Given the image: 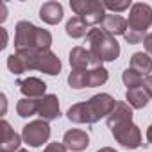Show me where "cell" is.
<instances>
[{"instance_id": "obj_1", "label": "cell", "mask_w": 152, "mask_h": 152, "mask_svg": "<svg viewBox=\"0 0 152 152\" xmlns=\"http://www.w3.org/2000/svg\"><path fill=\"white\" fill-rule=\"evenodd\" d=\"M107 127L113 138L125 148H140L141 147V131L136 124H132V107L127 102H116L115 109L107 116Z\"/></svg>"}, {"instance_id": "obj_2", "label": "cell", "mask_w": 152, "mask_h": 152, "mask_svg": "<svg viewBox=\"0 0 152 152\" xmlns=\"http://www.w3.org/2000/svg\"><path fill=\"white\" fill-rule=\"evenodd\" d=\"M52 45V34L47 29H39L31 22H18L15 31V48L20 50H50Z\"/></svg>"}, {"instance_id": "obj_3", "label": "cell", "mask_w": 152, "mask_h": 152, "mask_svg": "<svg viewBox=\"0 0 152 152\" xmlns=\"http://www.w3.org/2000/svg\"><path fill=\"white\" fill-rule=\"evenodd\" d=\"M86 43L90 45L91 54H95L102 61H116L120 56V45H118L116 38L109 36L100 27L90 29V32L86 36Z\"/></svg>"}, {"instance_id": "obj_4", "label": "cell", "mask_w": 152, "mask_h": 152, "mask_svg": "<svg viewBox=\"0 0 152 152\" xmlns=\"http://www.w3.org/2000/svg\"><path fill=\"white\" fill-rule=\"evenodd\" d=\"M70 7L75 11V15H79V18L88 27L102 23L104 16L107 15L106 7H104V4L100 0H72Z\"/></svg>"}, {"instance_id": "obj_5", "label": "cell", "mask_w": 152, "mask_h": 152, "mask_svg": "<svg viewBox=\"0 0 152 152\" xmlns=\"http://www.w3.org/2000/svg\"><path fill=\"white\" fill-rule=\"evenodd\" d=\"M48 138H50V125L45 120L29 122L22 129V140L29 147H41L43 143L48 141Z\"/></svg>"}, {"instance_id": "obj_6", "label": "cell", "mask_w": 152, "mask_h": 152, "mask_svg": "<svg viewBox=\"0 0 152 152\" xmlns=\"http://www.w3.org/2000/svg\"><path fill=\"white\" fill-rule=\"evenodd\" d=\"M102 59H99L95 54H91L90 48L84 47H73L70 50V66L72 70H91V68H100Z\"/></svg>"}, {"instance_id": "obj_7", "label": "cell", "mask_w": 152, "mask_h": 152, "mask_svg": "<svg viewBox=\"0 0 152 152\" xmlns=\"http://www.w3.org/2000/svg\"><path fill=\"white\" fill-rule=\"evenodd\" d=\"M127 22H129V29L138 32H147V29L152 25V7L143 2L132 4Z\"/></svg>"}, {"instance_id": "obj_8", "label": "cell", "mask_w": 152, "mask_h": 152, "mask_svg": "<svg viewBox=\"0 0 152 152\" xmlns=\"http://www.w3.org/2000/svg\"><path fill=\"white\" fill-rule=\"evenodd\" d=\"M38 50H20L15 52L7 57V68L13 75H22L23 72L34 70V61H36Z\"/></svg>"}, {"instance_id": "obj_9", "label": "cell", "mask_w": 152, "mask_h": 152, "mask_svg": "<svg viewBox=\"0 0 152 152\" xmlns=\"http://www.w3.org/2000/svg\"><path fill=\"white\" fill-rule=\"evenodd\" d=\"M91 115L95 116V120L99 122L100 118H107L111 115V111L115 109L116 102L115 99L109 95V93H99V95H93L90 100H86Z\"/></svg>"}, {"instance_id": "obj_10", "label": "cell", "mask_w": 152, "mask_h": 152, "mask_svg": "<svg viewBox=\"0 0 152 152\" xmlns=\"http://www.w3.org/2000/svg\"><path fill=\"white\" fill-rule=\"evenodd\" d=\"M22 145V136L15 132L7 120L0 122V152H18Z\"/></svg>"}, {"instance_id": "obj_11", "label": "cell", "mask_w": 152, "mask_h": 152, "mask_svg": "<svg viewBox=\"0 0 152 152\" xmlns=\"http://www.w3.org/2000/svg\"><path fill=\"white\" fill-rule=\"evenodd\" d=\"M34 70H39L47 75H59L61 72V61L59 57L50 52V50H43L36 54V61H34Z\"/></svg>"}, {"instance_id": "obj_12", "label": "cell", "mask_w": 152, "mask_h": 152, "mask_svg": "<svg viewBox=\"0 0 152 152\" xmlns=\"http://www.w3.org/2000/svg\"><path fill=\"white\" fill-rule=\"evenodd\" d=\"M63 143L72 152H83L90 145V134L83 129H70L63 136Z\"/></svg>"}, {"instance_id": "obj_13", "label": "cell", "mask_w": 152, "mask_h": 152, "mask_svg": "<svg viewBox=\"0 0 152 152\" xmlns=\"http://www.w3.org/2000/svg\"><path fill=\"white\" fill-rule=\"evenodd\" d=\"M100 29H102L104 32H107L109 36L116 38V36H124V34L127 32L129 22H127L122 15L111 13V15H106V16H104V20H102V23H100Z\"/></svg>"}, {"instance_id": "obj_14", "label": "cell", "mask_w": 152, "mask_h": 152, "mask_svg": "<svg viewBox=\"0 0 152 152\" xmlns=\"http://www.w3.org/2000/svg\"><path fill=\"white\" fill-rule=\"evenodd\" d=\"M16 86L20 88V91L27 99H43L45 97V91H47V84L41 79H38V77L20 79L16 83Z\"/></svg>"}, {"instance_id": "obj_15", "label": "cell", "mask_w": 152, "mask_h": 152, "mask_svg": "<svg viewBox=\"0 0 152 152\" xmlns=\"http://www.w3.org/2000/svg\"><path fill=\"white\" fill-rule=\"evenodd\" d=\"M39 120L52 122L61 116V107H59V99L56 95H45L39 99V109H38Z\"/></svg>"}, {"instance_id": "obj_16", "label": "cell", "mask_w": 152, "mask_h": 152, "mask_svg": "<svg viewBox=\"0 0 152 152\" xmlns=\"http://www.w3.org/2000/svg\"><path fill=\"white\" fill-rule=\"evenodd\" d=\"M66 116H68V120L73 122V124H86V125L97 124V120H95V116L91 115V111H90V107H88L86 102L73 104V106L66 111Z\"/></svg>"}, {"instance_id": "obj_17", "label": "cell", "mask_w": 152, "mask_h": 152, "mask_svg": "<svg viewBox=\"0 0 152 152\" xmlns=\"http://www.w3.org/2000/svg\"><path fill=\"white\" fill-rule=\"evenodd\" d=\"M39 18L48 25H57L63 20V6L59 2H45L39 7Z\"/></svg>"}, {"instance_id": "obj_18", "label": "cell", "mask_w": 152, "mask_h": 152, "mask_svg": "<svg viewBox=\"0 0 152 152\" xmlns=\"http://www.w3.org/2000/svg\"><path fill=\"white\" fill-rule=\"evenodd\" d=\"M131 70H134L136 73H140L141 77H147L152 72V57L147 52H134L131 57Z\"/></svg>"}, {"instance_id": "obj_19", "label": "cell", "mask_w": 152, "mask_h": 152, "mask_svg": "<svg viewBox=\"0 0 152 152\" xmlns=\"http://www.w3.org/2000/svg\"><path fill=\"white\" fill-rule=\"evenodd\" d=\"M148 93L140 86V88H132V90H127V93H125V100H127V104L132 107V109H143L145 106H147V102H148Z\"/></svg>"}, {"instance_id": "obj_20", "label": "cell", "mask_w": 152, "mask_h": 152, "mask_svg": "<svg viewBox=\"0 0 152 152\" xmlns=\"http://www.w3.org/2000/svg\"><path fill=\"white\" fill-rule=\"evenodd\" d=\"M38 109H39V99H27V97H23L16 104V113L22 118H29V116L38 115Z\"/></svg>"}, {"instance_id": "obj_21", "label": "cell", "mask_w": 152, "mask_h": 152, "mask_svg": "<svg viewBox=\"0 0 152 152\" xmlns=\"http://www.w3.org/2000/svg\"><path fill=\"white\" fill-rule=\"evenodd\" d=\"M88 32H90L88 25H86L79 16H73L72 20L66 22V34H68L70 38H73V39L84 38V36H88Z\"/></svg>"}, {"instance_id": "obj_22", "label": "cell", "mask_w": 152, "mask_h": 152, "mask_svg": "<svg viewBox=\"0 0 152 152\" xmlns=\"http://www.w3.org/2000/svg\"><path fill=\"white\" fill-rule=\"evenodd\" d=\"M109 79V73L104 66L100 68H91L88 70V88H97V86H102L106 84Z\"/></svg>"}, {"instance_id": "obj_23", "label": "cell", "mask_w": 152, "mask_h": 152, "mask_svg": "<svg viewBox=\"0 0 152 152\" xmlns=\"http://www.w3.org/2000/svg\"><path fill=\"white\" fill-rule=\"evenodd\" d=\"M68 84L73 90L88 88V70H72L68 75Z\"/></svg>"}, {"instance_id": "obj_24", "label": "cell", "mask_w": 152, "mask_h": 152, "mask_svg": "<svg viewBox=\"0 0 152 152\" xmlns=\"http://www.w3.org/2000/svg\"><path fill=\"white\" fill-rule=\"evenodd\" d=\"M122 81H124V84L127 86V90H132V88H140V86H141L143 77H141L140 73H136L134 70L127 68V70L122 73Z\"/></svg>"}, {"instance_id": "obj_25", "label": "cell", "mask_w": 152, "mask_h": 152, "mask_svg": "<svg viewBox=\"0 0 152 152\" xmlns=\"http://www.w3.org/2000/svg\"><path fill=\"white\" fill-rule=\"evenodd\" d=\"M102 4H104V7H106V9L113 11L115 15L124 13L125 9L132 7V2H131V0H104Z\"/></svg>"}, {"instance_id": "obj_26", "label": "cell", "mask_w": 152, "mask_h": 152, "mask_svg": "<svg viewBox=\"0 0 152 152\" xmlns=\"http://www.w3.org/2000/svg\"><path fill=\"white\" fill-rule=\"evenodd\" d=\"M145 38H147V32H138V31H132V29H127V32L124 34V39L129 45H138V43L145 41Z\"/></svg>"}, {"instance_id": "obj_27", "label": "cell", "mask_w": 152, "mask_h": 152, "mask_svg": "<svg viewBox=\"0 0 152 152\" xmlns=\"http://www.w3.org/2000/svg\"><path fill=\"white\" fill-rule=\"evenodd\" d=\"M43 152H68V148L64 147V143H57V141H54V143H48V145L45 147Z\"/></svg>"}, {"instance_id": "obj_28", "label": "cell", "mask_w": 152, "mask_h": 152, "mask_svg": "<svg viewBox=\"0 0 152 152\" xmlns=\"http://www.w3.org/2000/svg\"><path fill=\"white\" fill-rule=\"evenodd\" d=\"M141 88L148 93V97L152 99V75H147V77H143V83H141Z\"/></svg>"}, {"instance_id": "obj_29", "label": "cell", "mask_w": 152, "mask_h": 152, "mask_svg": "<svg viewBox=\"0 0 152 152\" xmlns=\"http://www.w3.org/2000/svg\"><path fill=\"white\" fill-rule=\"evenodd\" d=\"M143 45H145V50H147V54H150V56H152V32H150V34H147V38H145Z\"/></svg>"}, {"instance_id": "obj_30", "label": "cell", "mask_w": 152, "mask_h": 152, "mask_svg": "<svg viewBox=\"0 0 152 152\" xmlns=\"http://www.w3.org/2000/svg\"><path fill=\"white\" fill-rule=\"evenodd\" d=\"M147 141L152 143V125H148V129H147Z\"/></svg>"}, {"instance_id": "obj_31", "label": "cell", "mask_w": 152, "mask_h": 152, "mask_svg": "<svg viewBox=\"0 0 152 152\" xmlns=\"http://www.w3.org/2000/svg\"><path fill=\"white\" fill-rule=\"evenodd\" d=\"M0 99H2V115L6 113V95H0Z\"/></svg>"}, {"instance_id": "obj_32", "label": "cell", "mask_w": 152, "mask_h": 152, "mask_svg": "<svg viewBox=\"0 0 152 152\" xmlns=\"http://www.w3.org/2000/svg\"><path fill=\"white\" fill-rule=\"evenodd\" d=\"M97 152H116V150L111 148V147H104V148H100V150H97Z\"/></svg>"}, {"instance_id": "obj_33", "label": "cell", "mask_w": 152, "mask_h": 152, "mask_svg": "<svg viewBox=\"0 0 152 152\" xmlns=\"http://www.w3.org/2000/svg\"><path fill=\"white\" fill-rule=\"evenodd\" d=\"M18 152H29V150H25V148H20V150H18Z\"/></svg>"}]
</instances>
